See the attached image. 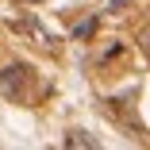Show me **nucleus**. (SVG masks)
<instances>
[{
	"label": "nucleus",
	"instance_id": "1",
	"mask_svg": "<svg viewBox=\"0 0 150 150\" xmlns=\"http://www.w3.org/2000/svg\"><path fill=\"white\" fill-rule=\"evenodd\" d=\"M93 31H96V19H85L73 27V39H93Z\"/></svg>",
	"mask_w": 150,
	"mask_h": 150
},
{
	"label": "nucleus",
	"instance_id": "2",
	"mask_svg": "<svg viewBox=\"0 0 150 150\" xmlns=\"http://www.w3.org/2000/svg\"><path fill=\"white\" fill-rule=\"evenodd\" d=\"M66 146H96L93 139H85V131H73L69 139H66Z\"/></svg>",
	"mask_w": 150,
	"mask_h": 150
}]
</instances>
